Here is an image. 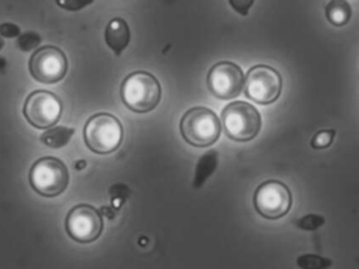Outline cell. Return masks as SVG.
<instances>
[{"mask_svg": "<svg viewBox=\"0 0 359 269\" xmlns=\"http://www.w3.org/2000/svg\"><path fill=\"white\" fill-rule=\"evenodd\" d=\"M182 138L195 147H208L219 138L222 125L216 113L207 107L189 109L180 121Z\"/></svg>", "mask_w": 359, "mask_h": 269, "instance_id": "cell-2", "label": "cell"}, {"mask_svg": "<svg viewBox=\"0 0 359 269\" xmlns=\"http://www.w3.org/2000/svg\"><path fill=\"white\" fill-rule=\"evenodd\" d=\"M86 144L100 155L113 153L121 146L123 127L121 121L111 113H100L88 120L83 130Z\"/></svg>", "mask_w": 359, "mask_h": 269, "instance_id": "cell-3", "label": "cell"}, {"mask_svg": "<svg viewBox=\"0 0 359 269\" xmlns=\"http://www.w3.org/2000/svg\"><path fill=\"white\" fill-rule=\"evenodd\" d=\"M131 39V32L125 19L113 18L107 25L104 31V40L107 46L114 52L116 56H121Z\"/></svg>", "mask_w": 359, "mask_h": 269, "instance_id": "cell-12", "label": "cell"}, {"mask_svg": "<svg viewBox=\"0 0 359 269\" xmlns=\"http://www.w3.org/2000/svg\"><path fill=\"white\" fill-rule=\"evenodd\" d=\"M67 233L79 243H91L102 235L104 220L95 207L87 204L75 206L66 220Z\"/></svg>", "mask_w": 359, "mask_h": 269, "instance_id": "cell-10", "label": "cell"}, {"mask_svg": "<svg viewBox=\"0 0 359 269\" xmlns=\"http://www.w3.org/2000/svg\"><path fill=\"white\" fill-rule=\"evenodd\" d=\"M325 16L331 25L342 27L350 21L352 8L346 0H331L325 6Z\"/></svg>", "mask_w": 359, "mask_h": 269, "instance_id": "cell-14", "label": "cell"}, {"mask_svg": "<svg viewBox=\"0 0 359 269\" xmlns=\"http://www.w3.org/2000/svg\"><path fill=\"white\" fill-rule=\"evenodd\" d=\"M60 8L69 12H79L88 6H92L95 0H55Z\"/></svg>", "mask_w": 359, "mask_h": 269, "instance_id": "cell-20", "label": "cell"}, {"mask_svg": "<svg viewBox=\"0 0 359 269\" xmlns=\"http://www.w3.org/2000/svg\"><path fill=\"white\" fill-rule=\"evenodd\" d=\"M121 98L126 106L131 111L140 113H149L161 101V83L155 76L148 71H134L123 82Z\"/></svg>", "mask_w": 359, "mask_h": 269, "instance_id": "cell-1", "label": "cell"}, {"mask_svg": "<svg viewBox=\"0 0 359 269\" xmlns=\"http://www.w3.org/2000/svg\"><path fill=\"white\" fill-rule=\"evenodd\" d=\"M62 113V100L49 90H35L25 102V117L31 125L41 130L55 125Z\"/></svg>", "mask_w": 359, "mask_h": 269, "instance_id": "cell-8", "label": "cell"}, {"mask_svg": "<svg viewBox=\"0 0 359 269\" xmlns=\"http://www.w3.org/2000/svg\"><path fill=\"white\" fill-rule=\"evenodd\" d=\"M208 88L216 98L230 100L241 94L245 84L243 69L230 61L216 63L208 74Z\"/></svg>", "mask_w": 359, "mask_h": 269, "instance_id": "cell-11", "label": "cell"}, {"mask_svg": "<svg viewBox=\"0 0 359 269\" xmlns=\"http://www.w3.org/2000/svg\"><path fill=\"white\" fill-rule=\"evenodd\" d=\"M4 48V40L1 38V35H0V50Z\"/></svg>", "mask_w": 359, "mask_h": 269, "instance_id": "cell-23", "label": "cell"}, {"mask_svg": "<svg viewBox=\"0 0 359 269\" xmlns=\"http://www.w3.org/2000/svg\"><path fill=\"white\" fill-rule=\"evenodd\" d=\"M297 265L304 269H320L331 266L332 262L316 254H304L297 258Z\"/></svg>", "mask_w": 359, "mask_h": 269, "instance_id": "cell-16", "label": "cell"}, {"mask_svg": "<svg viewBox=\"0 0 359 269\" xmlns=\"http://www.w3.org/2000/svg\"><path fill=\"white\" fill-rule=\"evenodd\" d=\"M253 200L256 212L270 220L283 218L291 209V191L280 181L270 180L262 183L256 189Z\"/></svg>", "mask_w": 359, "mask_h": 269, "instance_id": "cell-7", "label": "cell"}, {"mask_svg": "<svg viewBox=\"0 0 359 269\" xmlns=\"http://www.w3.org/2000/svg\"><path fill=\"white\" fill-rule=\"evenodd\" d=\"M336 132L334 130H323L316 132L311 140V146L315 149H323L331 146L335 138Z\"/></svg>", "mask_w": 359, "mask_h": 269, "instance_id": "cell-17", "label": "cell"}, {"mask_svg": "<svg viewBox=\"0 0 359 269\" xmlns=\"http://www.w3.org/2000/svg\"><path fill=\"white\" fill-rule=\"evenodd\" d=\"M0 35L6 38L18 37L20 35V27L15 23H3V25H0Z\"/></svg>", "mask_w": 359, "mask_h": 269, "instance_id": "cell-21", "label": "cell"}, {"mask_svg": "<svg viewBox=\"0 0 359 269\" xmlns=\"http://www.w3.org/2000/svg\"><path fill=\"white\" fill-rule=\"evenodd\" d=\"M31 75L41 83H56L68 71V59L60 48L46 46L35 50L29 62Z\"/></svg>", "mask_w": 359, "mask_h": 269, "instance_id": "cell-9", "label": "cell"}, {"mask_svg": "<svg viewBox=\"0 0 359 269\" xmlns=\"http://www.w3.org/2000/svg\"><path fill=\"white\" fill-rule=\"evenodd\" d=\"M229 2L238 14L247 16L250 8L253 6L254 0H229Z\"/></svg>", "mask_w": 359, "mask_h": 269, "instance_id": "cell-22", "label": "cell"}, {"mask_svg": "<svg viewBox=\"0 0 359 269\" xmlns=\"http://www.w3.org/2000/svg\"><path fill=\"white\" fill-rule=\"evenodd\" d=\"M74 132V128L56 126V127L43 132L41 134V140L47 146L52 147V149H60V147L66 146L70 142Z\"/></svg>", "mask_w": 359, "mask_h": 269, "instance_id": "cell-15", "label": "cell"}, {"mask_svg": "<svg viewBox=\"0 0 359 269\" xmlns=\"http://www.w3.org/2000/svg\"><path fill=\"white\" fill-rule=\"evenodd\" d=\"M32 188L43 197H57L69 185L68 168L62 160L45 157L37 160L30 170Z\"/></svg>", "mask_w": 359, "mask_h": 269, "instance_id": "cell-5", "label": "cell"}, {"mask_svg": "<svg viewBox=\"0 0 359 269\" xmlns=\"http://www.w3.org/2000/svg\"><path fill=\"white\" fill-rule=\"evenodd\" d=\"M245 92L247 98L258 104L275 102L280 96L283 79L280 74L269 65H255L245 76Z\"/></svg>", "mask_w": 359, "mask_h": 269, "instance_id": "cell-6", "label": "cell"}, {"mask_svg": "<svg viewBox=\"0 0 359 269\" xmlns=\"http://www.w3.org/2000/svg\"><path fill=\"white\" fill-rule=\"evenodd\" d=\"M218 164V153L215 149H211L199 159L195 172L194 185L195 188H201L210 176L215 172Z\"/></svg>", "mask_w": 359, "mask_h": 269, "instance_id": "cell-13", "label": "cell"}, {"mask_svg": "<svg viewBox=\"0 0 359 269\" xmlns=\"http://www.w3.org/2000/svg\"><path fill=\"white\" fill-rule=\"evenodd\" d=\"M323 224H325V218L318 214H308L296 222L298 228L304 230H316Z\"/></svg>", "mask_w": 359, "mask_h": 269, "instance_id": "cell-18", "label": "cell"}, {"mask_svg": "<svg viewBox=\"0 0 359 269\" xmlns=\"http://www.w3.org/2000/svg\"><path fill=\"white\" fill-rule=\"evenodd\" d=\"M222 123L229 138L238 142H247L257 136L262 128V117L253 105L243 101H235L224 107Z\"/></svg>", "mask_w": 359, "mask_h": 269, "instance_id": "cell-4", "label": "cell"}, {"mask_svg": "<svg viewBox=\"0 0 359 269\" xmlns=\"http://www.w3.org/2000/svg\"><path fill=\"white\" fill-rule=\"evenodd\" d=\"M41 37L37 33H33V32H28V33L20 34L18 36V46L20 50L24 52H28V50H33L36 48L39 43H41Z\"/></svg>", "mask_w": 359, "mask_h": 269, "instance_id": "cell-19", "label": "cell"}]
</instances>
